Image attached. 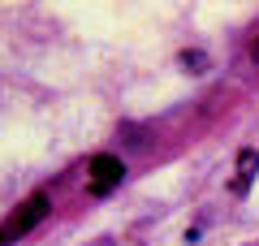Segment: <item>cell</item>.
Wrapping results in <instances>:
<instances>
[{
	"label": "cell",
	"mask_w": 259,
	"mask_h": 246,
	"mask_svg": "<svg viewBox=\"0 0 259 246\" xmlns=\"http://www.w3.org/2000/svg\"><path fill=\"white\" fill-rule=\"evenodd\" d=\"M44 216H48V194H30L18 212H9V216L0 220V246H13L18 237H26Z\"/></svg>",
	"instance_id": "cell-1"
},
{
	"label": "cell",
	"mask_w": 259,
	"mask_h": 246,
	"mask_svg": "<svg viewBox=\"0 0 259 246\" xmlns=\"http://www.w3.org/2000/svg\"><path fill=\"white\" fill-rule=\"evenodd\" d=\"M121 177H125V164H121L117 155L100 151V155L91 160V190H95V194H108V190H117V186H121Z\"/></svg>",
	"instance_id": "cell-2"
},
{
	"label": "cell",
	"mask_w": 259,
	"mask_h": 246,
	"mask_svg": "<svg viewBox=\"0 0 259 246\" xmlns=\"http://www.w3.org/2000/svg\"><path fill=\"white\" fill-rule=\"evenodd\" d=\"M255 169H259V155H255V151H242V155H238V177H233V190H238V194L250 190V182H255Z\"/></svg>",
	"instance_id": "cell-3"
},
{
	"label": "cell",
	"mask_w": 259,
	"mask_h": 246,
	"mask_svg": "<svg viewBox=\"0 0 259 246\" xmlns=\"http://www.w3.org/2000/svg\"><path fill=\"white\" fill-rule=\"evenodd\" d=\"M182 65H194V69H203V52H182Z\"/></svg>",
	"instance_id": "cell-4"
},
{
	"label": "cell",
	"mask_w": 259,
	"mask_h": 246,
	"mask_svg": "<svg viewBox=\"0 0 259 246\" xmlns=\"http://www.w3.org/2000/svg\"><path fill=\"white\" fill-rule=\"evenodd\" d=\"M250 56H255V65H259V39H255V48H250Z\"/></svg>",
	"instance_id": "cell-5"
}]
</instances>
